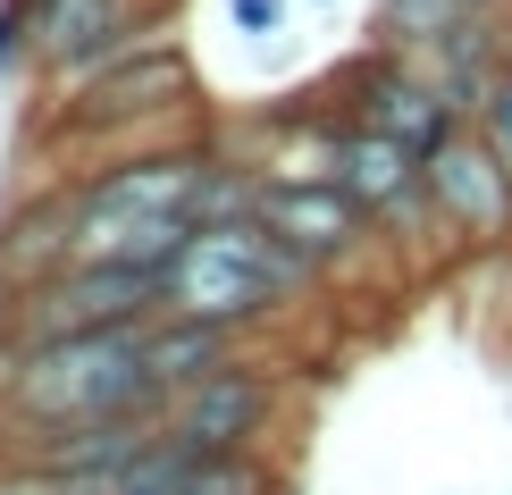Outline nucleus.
I'll use <instances>...</instances> for the list:
<instances>
[{
    "label": "nucleus",
    "mask_w": 512,
    "mask_h": 495,
    "mask_svg": "<svg viewBox=\"0 0 512 495\" xmlns=\"http://www.w3.org/2000/svg\"><path fill=\"white\" fill-rule=\"evenodd\" d=\"M202 135V68L177 42V26H152L143 42H126L110 68L76 76L51 110V143L68 152H143V143H185Z\"/></svg>",
    "instance_id": "obj_3"
},
{
    "label": "nucleus",
    "mask_w": 512,
    "mask_h": 495,
    "mask_svg": "<svg viewBox=\"0 0 512 495\" xmlns=\"http://www.w3.org/2000/svg\"><path fill=\"white\" fill-rule=\"evenodd\" d=\"M168 9H177V0H168Z\"/></svg>",
    "instance_id": "obj_19"
},
{
    "label": "nucleus",
    "mask_w": 512,
    "mask_h": 495,
    "mask_svg": "<svg viewBox=\"0 0 512 495\" xmlns=\"http://www.w3.org/2000/svg\"><path fill=\"white\" fill-rule=\"evenodd\" d=\"M219 9H227V34L244 42H286L303 26V0H219Z\"/></svg>",
    "instance_id": "obj_15"
},
{
    "label": "nucleus",
    "mask_w": 512,
    "mask_h": 495,
    "mask_svg": "<svg viewBox=\"0 0 512 495\" xmlns=\"http://www.w3.org/2000/svg\"><path fill=\"white\" fill-rule=\"evenodd\" d=\"M210 160H219V143H210V135L84 160L76 177H68L76 261H152V269H168V261H177V244L202 227Z\"/></svg>",
    "instance_id": "obj_1"
},
{
    "label": "nucleus",
    "mask_w": 512,
    "mask_h": 495,
    "mask_svg": "<svg viewBox=\"0 0 512 495\" xmlns=\"http://www.w3.org/2000/svg\"><path fill=\"white\" fill-rule=\"evenodd\" d=\"M496 17H504V0H370V42L420 59L471 26H496Z\"/></svg>",
    "instance_id": "obj_13"
},
{
    "label": "nucleus",
    "mask_w": 512,
    "mask_h": 495,
    "mask_svg": "<svg viewBox=\"0 0 512 495\" xmlns=\"http://www.w3.org/2000/svg\"><path fill=\"white\" fill-rule=\"evenodd\" d=\"M68 261H76V210H68V177H51L0 210V294H26Z\"/></svg>",
    "instance_id": "obj_11"
},
{
    "label": "nucleus",
    "mask_w": 512,
    "mask_h": 495,
    "mask_svg": "<svg viewBox=\"0 0 512 495\" xmlns=\"http://www.w3.org/2000/svg\"><path fill=\"white\" fill-rule=\"evenodd\" d=\"M429 210H437V235L462 252L512 244V168L496 160V143L471 118L429 152Z\"/></svg>",
    "instance_id": "obj_7"
},
{
    "label": "nucleus",
    "mask_w": 512,
    "mask_h": 495,
    "mask_svg": "<svg viewBox=\"0 0 512 495\" xmlns=\"http://www.w3.org/2000/svg\"><path fill=\"white\" fill-rule=\"evenodd\" d=\"M277 420H286V378L244 361V353L160 403V428L177 445H194V454H269Z\"/></svg>",
    "instance_id": "obj_5"
},
{
    "label": "nucleus",
    "mask_w": 512,
    "mask_h": 495,
    "mask_svg": "<svg viewBox=\"0 0 512 495\" xmlns=\"http://www.w3.org/2000/svg\"><path fill=\"white\" fill-rule=\"evenodd\" d=\"M168 495H286V479L269 454H194L185 445V470Z\"/></svg>",
    "instance_id": "obj_14"
},
{
    "label": "nucleus",
    "mask_w": 512,
    "mask_h": 495,
    "mask_svg": "<svg viewBox=\"0 0 512 495\" xmlns=\"http://www.w3.org/2000/svg\"><path fill=\"white\" fill-rule=\"evenodd\" d=\"M336 101H345V118H353V126H378V135L412 143L420 160H429L437 143L462 126V110L437 93V76L420 68L412 51H378V42L353 59L345 76H336Z\"/></svg>",
    "instance_id": "obj_8"
},
{
    "label": "nucleus",
    "mask_w": 512,
    "mask_h": 495,
    "mask_svg": "<svg viewBox=\"0 0 512 495\" xmlns=\"http://www.w3.org/2000/svg\"><path fill=\"white\" fill-rule=\"evenodd\" d=\"M26 59H34V42H26V0H0V84L26 76Z\"/></svg>",
    "instance_id": "obj_17"
},
{
    "label": "nucleus",
    "mask_w": 512,
    "mask_h": 495,
    "mask_svg": "<svg viewBox=\"0 0 512 495\" xmlns=\"http://www.w3.org/2000/svg\"><path fill=\"white\" fill-rule=\"evenodd\" d=\"M311 286H319V269L286 244V235H269L261 219H210V227H194L177 244L160 311H185V319H210V328L261 336L269 319H286Z\"/></svg>",
    "instance_id": "obj_4"
},
{
    "label": "nucleus",
    "mask_w": 512,
    "mask_h": 495,
    "mask_svg": "<svg viewBox=\"0 0 512 495\" xmlns=\"http://www.w3.org/2000/svg\"><path fill=\"white\" fill-rule=\"evenodd\" d=\"M328 9H345V0H303V17H328Z\"/></svg>",
    "instance_id": "obj_18"
},
{
    "label": "nucleus",
    "mask_w": 512,
    "mask_h": 495,
    "mask_svg": "<svg viewBox=\"0 0 512 495\" xmlns=\"http://www.w3.org/2000/svg\"><path fill=\"white\" fill-rule=\"evenodd\" d=\"M152 26H168V0H26V76L68 93L76 76L110 68L126 42H143Z\"/></svg>",
    "instance_id": "obj_6"
},
{
    "label": "nucleus",
    "mask_w": 512,
    "mask_h": 495,
    "mask_svg": "<svg viewBox=\"0 0 512 495\" xmlns=\"http://www.w3.org/2000/svg\"><path fill=\"white\" fill-rule=\"evenodd\" d=\"M143 353H152V378L177 395V386L227 370V361L244 353V336L236 328H210V319H185V311H152V319H143Z\"/></svg>",
    "instance_id": "obj_12"
},
{
    "label": "nucleus",
    "mask_w": 512,
    "mask_h": 495,
    "mask_svg": "<svg viewBox=\"0 0 512 495\" xmlns=\"http://www.w3.org/2000/svg\"><path fill=\"white\" fill-rule=\"evenodd\" d=\"M252 219H261L269 235H286L319 277H328V269H353L361 252L378 244V219H370V210H361L336 177H269Z\"/></svg>",
    "instance_id": "obj_9"
},
{
    "label": "nucleus",
    "mask_w": 512,
    "mask_h": 495,
    "mask_svg": "<svg viewBox=\"0 0 512 495\" xmlns=\"http://www.w3.org/2000/svg\"><path fill=\"white\" fill-rule=\"evenodd\" d=\"M471 126H479L487 143H496V160L512 168V68H504L496 84H487V101H479V110H471Z\"/></svg>",
    "instance_id": "obj_16"
},
{
    "label": "nucleus",
    "mask_w": 512,
    "mask_h": 495,
    "mask_svg": "<svg viewBox=\"0 0 512 495\" xmlns=\"http://www.w3.org/2000/svg\"><path fill=\"white\" fill-rule=\"evenodd\" d=\"M160 403H168V386L152 378L143 319L135 328L26 344V353L0 361V428H9V445L59 437V428H101V420H160Z\"/></svg>",
    "instance_id": "obj_2"
},
{
    "label": "nucleus",
    "mask_w": 512,
    "mask_h": 495,
    "mask_svg": "<svg viewBox=\"0 0 512 495\" xmlns=\"http://www.w3.org/2000/svg\"><path fill=\"white\" fill-rule=\"evenodd\" d=\"M328 177L378 219V235H387L395 219H420V227L437 235V210H429V160H420L412 143L378 135V126H336V135H328Z\"/></svg>",
    "instance_id": "obj_10"
}]
</instances>
